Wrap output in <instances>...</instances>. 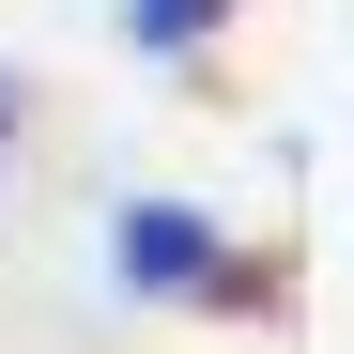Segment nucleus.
I'll list each match as a JSON object with an SVG mask.
<instances>
[{"label": "nucleus", "mask_w": 354, "mask_h": 354, "mask_svg": "<svg viewBox=\"0 0 354 354\" xmlns=\"http://www.w3.org/2000/svg\"><path fill=\"white\" fill-rule=\"evenodd\" d=\"M108 262H124V292H201L216 231H201L185 201H124V216H108Z\"/></svg>", "instance_id": "f257e3e1"}, {"label": "nucleus", "mask_w": 354, "mask_h": 354, "mask_svg": "<svg viewBox=\"0 0 354 354\" xmlns=\"http://www.w3.org/2000/svg\"><path fill=\"white\" fill-rule=\"evenodd\" d=\"M216 16H231V0H124V31L154 46V62H185V46H201Z\"/></svg>", "instance_id": "f03ea898"}, {"label": "nucleus", "mask_w": 354, "mask_h": 354, "mask_svg": "<svg viewBox=\"0 0 354 354\" xmlns=\"http://www.w3.org/2000/svg\"><path fill=\"white\" fill-rule=\"evenodd\" d=\"M0 139H16V93H0Z\"/></svg>", "instance_id": "7ed1b4c3"}]
</instances>
